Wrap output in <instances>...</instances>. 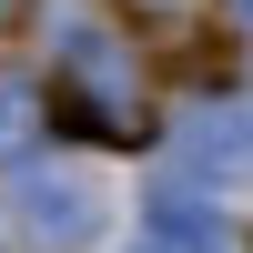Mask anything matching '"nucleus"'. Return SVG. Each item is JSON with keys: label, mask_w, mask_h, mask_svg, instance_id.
<instances>
[{"label": "nucleus", "mask_w": 253, "mask_h": 253, "mask_svg": "<svg viewBox=\"0 0 253 253\" xmlns=\"http://www.w3.org/2000/svg\"><path fill=\"white\" fill-rule=\"evenodd\" d=\"M162 253H233V233L193 203H162Z\"/></svg>", "instance_id": "obj_4"}, {"label": "nucleus", "mask_w": 253, "mask_h": 253, "mask_svg": "<svg viewBox=\"0 0 253 253\" xmlns=\"http://www.w3.org/2000/svg\"><path fill=\"white\" fill-rule=\"evenodd\" d=\"M142 253H162V243H142Z\"/></svg>", "instance_id": "obj_8"}, {"label": "nucleus", "mask_w": 253, "mask_h": 253, "mask_svg": "<svg viewBox=\"0 0 253 253\" xmlns=\"http://www.w3.org/2000/svg\"><path fill=\"white\" fill-rule=\"evenodd\" d=\"M20 10H31V0H0V31H10V20H20Z\"/></svg>", "instance_id": "obj_6"}, {"label": "nucleus", "mask_w": 253, "mask_h": 253, "mask_svg": "<svg viewBox=\"0 0 253 253\" xmlns=\"http://www.w3.org/2000/svg\"><path fill=\"white\" fill-rule=\"evenodd\" d=\"M132 10H142V20H182L193 0H132Z\"/></svg>", "instance_id": "obj_5"}, {"label": "nucleus", "mask_w": 253, "mask_h": 253, "mask_svg": "<svg viewBox=\"0 0 253 253\" xmlns=\"http://www.w3.org/2000/svg\"><path fill=\"white\" fill-rule=\"evenodd\" d=\"M91 223H101V193H91L81 172H31V182H20V233H31L41 253L81 243Z\"/></svg>", "instance_id": "obj_2"}, {"label": "nucleus", "mask_w": 253, "mask_h": 253, "mask_svg": "<svg viewBox=\"0 0 253 253\" xmlns=\"http://www.w3.org/2000/svg\"><path fill=\"white\" fill-rule=\"evenodd\" d=\"M243 20H253V0H243Z\"/></svg>", "instance_id": "obj_7"}, {"label": "nucleus", "mask_w": 253, "mask_h": 253, "mask_svg": "<svg viewBox=\"0 0 253 253\" xmlns=\"http://www.w3.org/2000/svg\"><path fill=\"white\" fill-rule=\"evenodd\" d=\"M182 162H193L203 182H243L253 172V101H203V112L182 122Z\"/></svg>", "instance_id": "obj_3"}, {"label": "nucleus", "mask_w": 253, "mask_h": 253, "mask_svg": "<svg viewBox=\"0 0 253 253\" xmlns=\"http://www.w3.org/2000/svg\"><path fill=\"white\" fill-rule=\"evenodd\" d=\"M51 122L71 142H112V152L152 142V71H142V51L112 41V31L61 41V61H51Z\"/></svg>", "instance_id": "obj_1"}]
</instances>
